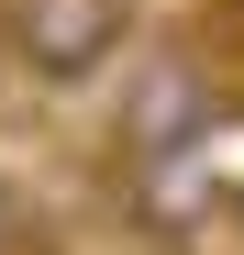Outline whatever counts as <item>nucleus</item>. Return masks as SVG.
Wrapping results in <instances>:
<instances>
[{"mask_svg":"<svg viewBox=\"0 0 244 255\" xmlns=\"http://www.w3.org/2000/svg\"><path fill=\"white\" fill-rule=\"evenodd\" d=\"M222 67L200 45H133L111 67V155L122 166H167V155H200L222 122Z\"/></svg>","mask_w":244,"mask_h":255,"instance_id":"f257e3e1","label":"nucleus"},{"mask_svg":"<svg viewBox=\"0 0 244 255\" xmlns=\"http://www.w3.org/2000/svg\"><path fill=\"white\" fill-rule=\"evenodd\" d=\"M0 255H45V222H33V200L0 178Z\"/></svg>","mask_w":244,"mask_h":255,"instance_id":"7ed1b4c3","label":"nucleus"},{"mask_svg":"<svg viewBox=\"0 0 244 255\" xmlns=\"http://www.w3.org/2000/svg\"><path fill=\"white\" fill-rule=\"evenodd\" d=\"M0 45L33 89H89L133 56V0H0Z\"/></svg>","mask_w":244,"mask_h":255,"instance_id":"f03ea898","label":"nucleus"}]
</instances>
